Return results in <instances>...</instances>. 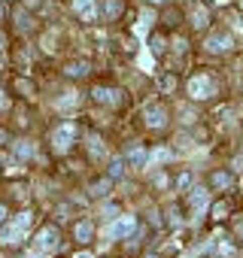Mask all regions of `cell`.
I'll return each instance as SVG.
<instances>
[{
	"instance_id": "6da1fadb",
	"label": "cell",
	"mask_w": 243,
	"mask_h": 258,
	"mask_svg": "<svg viewBox=\"0 0 243 258\" xmlns=\"http://www.w3.org/2000/svg\"><path fill=\"white\" fill-rule=\"evenodd\" d=\"M31 222H34V213H19L4 231H0V243H7V246H13V243H22L25 237H28V228H31Z\"/></svg>"
},
{
	"instance_id": "7a4b0ae2",
	"label": "cell",
	"mask_w": 243,
	"mask_h": 258,
	"mask_svg": "<svg viewBox=\"0 0 243 258\" xmlns=\"http://www.w3.org/2000/svg\"><path fill=\"white\" fill-rule=\"evenodd\" d=\"M216 94H219V85H216V79L210 73H195L189 79V97L192 100H210Z\"/></svg>"
},
{
	"instance_id": "3957f363",
	"label": "cell",
	"mask_w": 243,
	"mask_h": 258,
	"mask_svg": "<svg viewBox=\"0 0 243 258\" xmlns=\"http://www.w3.org/2000/svg\"><path fill=\"white\" fill-rule=\"evenodd\" d=\"M73 140H76V124L73 121H64V124H58L55 131H52V146L58 152H67L73 146Z\"/></svg>"
},
{
	"instance_id": "277c9868",
	"label": "cell",
	"mask_w": 243,
	"mask_h": 258,
	"mask_svg": "<svg viewBox=\"0 0 243 258\" xmlns=\"http://www.w3.org/2000/svg\"><path fill=\"white\" fill-rule=\"evenodd\" d=\"M234 49V37L228 34V31H213L210 37H207V52H213V55H228Z\"/></svg>"
},
{
	"instance_id": "5b68a950",
	"label": "cell",
	"mask_w": 243,
	"mask_h": 258,
	"mask_svg": "<svg viewBox=\"0 0 243 258\" xmlns=\"http://www.w3.org/2000/svg\"><path fill=\"white\" fill-rule=\"evenodd\" d=\"M210 22H213L210 7H207V4H201V0H195L192 10H189V25H192L195 31H207V28H210Z\"/></svg>"
},
{
	"instance_id": "8992f818",
	"label": "cell",
	"mask_w": 243,
	"mask_h": 258,
	"mask_svg": "<svg viewBox=\"0 0 243 258\" xmlns=\"http://www.w3.org/2000/svg\"><path fill=\"white\" fill-rule=\"evenodd\" d=\"M167 106L164 103H146L143 106V121H146V127H164L167 124Z\"/></svg>"
},
{
	"instance_id": "52a82bcc",
	"label": "cell",
	"mask_w": 243,
	"mask_h": 258,
	"mask_svg": "<svg viewBox=\"0 0 243 258\" xmlns=\"http://www.w3.org/2000/svg\"><path fill=\"white\" fill-rule=\"evenodd\" d=\"M58 240H61V234H58L55 225L40 228V234H37V252H40V255H43V252H55V249H58Z\"/></svg>"
},
{
	"instance_id": "ba28073f",
	"label": "cell",
	"mask_w": 243,
	"mask_h": 258,
	"mask_svg": "<svg viewBox=\"0 0 243 258\" xmlns=\"http://www.w3.org/2000/svg\"><path fill=\"white\" fill-rule=\"evenodd\" d=\"M231 185H234V173L225 170V167H219V170H213V173L207 176V188H210V191H228Z\"/></svg>"
},
{
	"instance_id": "9c48e42d",
	"label": "cell",
	"mask_w": 243,
	"mask_h": 258,
	"mask_svg": "<svg viewBox=\"0 0 243 258\" xmlns=\"http://www.w3.org/2000/svg\"><path fill=\"white\" fill-rule=\"evenodd\" d=\"M134 231H137V219H134V216H122V219L112 222L109 237H112V240H125V237H131Z\"/></svg>"
},
{
	"instance_id": "30bf717a",
	"label": "cell",
	"mask_w": 243,
	"mask_h": 258,
	"mask_svg": "<svg viewBox=\"0 0 243 258\" xmlns=\"http://www.w3.org/2000/svg\"><path fill=\"white\" fill-rule=\"evenodd\" d=\"M73 13L88 25V22H97V4H94V0H73Z\"/></svg>"
},
{
	"instance_id": "8fae6325",
	"label": "cell",
	"mask_w": 243,
	"mask_h": 258,
	"mask_svg": "<svg viewBox=\"0 0 243 258\" xmlns=\"http://www.w3.org/2000/svg\"><path fill=\"white\" fill-rule=\"evenodd\" d=\"M91 97H94L97 103H106V106H118L122 100H125L118 88H103V85H100V88H94V91H91Z\"/></svg>"
},
{
	"instance_id": "7c38bea8",
	"label": "cell",
	"mask_w": 243,
	"mask_h": 258,
	"mask_svg": "<svg viewBox=\"0 0 243 258\" xmlns=\"http://www.w3.org/2000/svg\"><path fill=\"white\" fill-rule=\"evenodd\" d=\"M146 161H149V152H146L143 146H131V149L125 152V164H128V167H137V170H140V167H146Z\"/></svg>"
},
{
	"instance_id": "4fadbf2b",
	"label": "cell",
	"mask_w": 243,
	"mask_h": 258,
	"mask_svg": "<svg viewBox=\"0 0 243 258\" xmlns=\"http://www.w3.org/2000/svg\"><path fill=\"white\" fill-rule=\"evenodd\" d=\"M204 201H207V191H204V188H189V198H186V210H189V213H198V210L204 207Z\"/></svg>"
},
{
	"instance_id": "5bb4252c",
	"label": "cell",
	"mask_w": 243,
	"mask_h": 258,
	"mask_svg": "<svg viewBox=\"0 0 243 258\" xmlns=\"http://www.w3.org/2000/svg\"><path fill=\"white\" fill-rule=\"evenodd\" d=\"M125 170H128L125 158H112V161H109V170H106V176H109L112 182H118V179H125Z\"/></svg>"
},
{
	"instance_id": "9a60e30c",
	"label": "cell",
	"mask_w": 243,
	"mask_h": 258,
	"mask_svg": "<svg viewBox=\"0 0 243 258\" xmlns=\"http://www.w3.org/2000/svg\"><path fill=\"white\" fill-rule=\"evenodd\" d=\"M109 188H112V179H109V176H103V179H94L88 191H91L94 198H106V195H109Z\"/></svg>"
},
{
	"instance_id": "2e32d148",
	"label": "cell",
	"mask_w": 243,
	"mask_h": 258,
	"mask_svg": "<svg viewBox=\"0 0 243 258\" xmlns=\"http://www.w3.org/2000/svg\"><path fill=\"white\" fill-rule=\"evenodd\" d=\"M73 234H76V240H79V243H88V240L94 237V225H91V222H76Z\"/></svg>"
},
{
	"instance_id": "e0dca14e",
	"label": "cell",
	"mask_w": 243,
	"mask_h": 258,
	"mask_svg": "<svg viewBox=\"0 0 243 258\" xmlns=\"http://www.w3.org/2000/svg\"><path fill=\"white\" fill-rule=\"evenodd\" d=\"M228 213H231V204H228V201H216V204L210 207V216H213L216 222H222V219H228Z\"/></svg>"
},
{
	"instance_id": "ac0fdd59",
	"label": "cell",
	"mask_w": 243,
	"mask_h": 258,
	"mask_svg": "<svg viewBox=\"0 0 243 258\" xmlns=\"http://www.w3.org/2000/svg\"><path fill=\"white\" fill-rule=\"evenodd\" d=\"M67 76H73V79H79V76H85L88 73V61H73V64H67V70H64Z\"/></svg>"
},
{
	"instance_id": "d6986e66",
	"label": "cell",
	"mask_w": 243,
	"mask_h": 258,
	"mask_svg": "<svg viewBox=\"0 0 243 258\" xmlns=\"http://www.w3.org/2000/svg\"><path fill=\"white\" fill-rule=\"evenodd\" d=\"M149 49H152V55H164V49H167V40H164L161 34H152V37H149Z\"/></svg>"
},
{
	"instance_id": "ffe728a7",
	"label": "cell",
	"mask_w": 243,
	"mask_h": 258,
	"mask_svg": "<svg viewBox=\"0 0 243 258\" xmlns=\"http://www.w3.org/2000/svg\"><path fill=\"white\" fill-rule=\"evenodd\" d=\"M118 13H122V0H106L103 4V16L106 19H118Z\"/></svg>"
},
{
	"instance_id": "44dd1931",
	"label": "cell",
	"mask_w": 243,
	"mask_h": 258,
	"mask_svg": "<svg viewBox=\"0 0 243 258\" xmlns=\"http://www.w3.org/2000/svg\"><path fill=\"white\" fill-rule=\"evenodd\" d=\"M176 88V76L173 73H164L161 76V91H173Z\"/></svg>"
},
{
	"instance_id": "7402d4cb",
	"label": "cell",
	"mask_w": 243,
	"mask_h": 258,
	"mask_svg": "<svg viewBox=\"0 0 243 258\" xmlns=\"http://www.w3.org/2000/svg\"><path fill=\"white\" fill-rule=\"evenodd\" d=\"M16 152H19V158H31V155H34V146H31L28 140H22V143L16 146Z\"/></svg>"
},
{
	"instance_id": "603a6c76",
	"label": "cell",
	"mask_w": 243,
	"mask_h": 258,
	"mask_svg": "<svg viewBox=\"0 0 243 258\" xmlns=\"http://www.w3.org/2000/svg\"><path fill=\"white\" fill-rule=\"evenodd\" d=\"M189 182H192V173L183 170V173L176 176V188H179V191H189Z\"/></svg>"
},
{
	"instance_id": "cb8c5ba5",
	"label": "cell",
	"mask_w": 243,
	"mask_h": 258,
	"mask_svg": "<svg viewBox=\"0 0 243 258\" xmlns=\"http://www.w3.org/2000/svg\"><path fill=\"white\" fill-rule=\"evenodd\" d=\"M164 213H167V225H179V222H183V216H179V207H167Z\"/></svg>"
},
{
	"instance_id": "d4e9b609",
	"label": "cell",
	"mask_w": 243,
	"mask_h": 258,
	"mask_svg": "<svg viewBox=\"0 0 243 258\" xmlns=\"http://www.w3.org/2000/svg\"><path fill=\"white\" fill-rule=\"evenodd\" d=\"M88 146H91V155H94V158H100V155H103V143H100V137H91V140H88Z\"/></svg>"
},
{
	"instance_id": "484cf974",
	"label": "cell",
	"mask_w": 243,
	"mask_h": 258,
	"mask_svg": "<svg viewBox=\"0 0 243 258\" xmlns=\"http://www.w3.org/2000/svg\"><path fill=\"white\" fill-rule=\"evenodd\" d=\"M234 240H237V243H243V219H237V222H234Z\"/></svg>"
},
{
	"instance_id": "4316f807",
	"label": "cell",
	"mask_w": 243,
	"mask_h": 258,
	"mask_svg": "<svg viewBox=\"0 0 243 258\" xmlns=\"http://www.w3.org/2000/svg\"><path fill=\"white\" fill-rule=\"evenodd\" d=\"M19 88H22V91H25V94H28V97H31V94H34V88H31V82H28V79H19Z\"/></svg>"
},
{
	"instance_id": "83f0119b",
	"label": "cell",
	"mask_w": 243,
	"mask_h": 258,
	"mask_svg": "<svg viewBox=\"0 0 243 258\" xmlns=\"http://www.w3.org/2000/svg\"><path fill=\"white\" fill-rule=\"evenodd\" d=\"M73 258H91V252H76Z\"/></svg>"
},
{
	"instance_id": "f1b7e54d",
	"label": "cell",
	"mask_w": 243,
	"mask_h": 258,
	"mask_svg": "<svg viewBox=\"0 0 243 258\" xmlns=\"http://www.w3.org/2000/svg\"><path fill=\"white\" fill-rule=\"evenodd\" d=\"M0 222H7V207H0Z\"/></svg>"
},
{
	"instance_id": "f546056e",
	"label": "cell",
	"mask_w": 243,
	"mask_h": 258,
	"mask_svg": "<svg viewBox=\"0 0 243 258\" xmlns=\"http://www.w3.org/2000/svg\"><path fill=\"white\" fill-rule=\"evenodd\" d=\"M7 106V97H4V91H0V109H4Z\"/></svg>"
},
{
	"instance_id": "4dcf8cb0",
	"label": "cell",
	"mask_w": 243,
	"mask_h": 258,
	"mask_svg": "<svg viewBox=\"0 0 243 258\" xmlns=\"http://www.w3.org/2000/svg\"><path fill=\"white\" fill-rule=\"evenodd\" d=\"M0 143H7V131H0Z\"/></svg>"
},
{
	"instance_id": "1f68e13d",
	"label": "cell",
	"mask_w": 243,
	"mask_h": 258,
	"mask_svg": "<svg viewBox=\"0 0 243 258\" xmlns=\"http://www.w3.org/2000/svg\"><path fill=\"white\" fill-rule=\"evenodd\" d=\"M25 4H28V7H37V0H25Z\"/></svg>"
},
{
	"instance_id": "d6a6232c",
	"label": "cell",
	"mask_w": 243,
	"mask_h": 258,
	"mask_svg": "<svg viewBox=\"0 0 243 258\" xmlns=\"http://www.w3.org/2000/svg\"><path fill=\"white\" fill-rule=\"evenodd\" d=\"M37 255H40V252H31V255H25V258H37Z\"/></svg>"
},
{
	"instance_id": "836d02e7",
	"label": "cell",
	"mask_w": 243,
	"mask_h": 258,
	"mask_svg": "<svg viewBox=\"0 0 243 258\" xmlns=\"http://www.w3.org/2000/svg\"><path fill=\"white\" fill-rule=\"evenodd\" d=\"M149 4H164V0H149Z\"/></svg>"
},
{
	"instance_id": "e575fe53",
	"label": "cell",
	"mask_w": 243,
	"mask_h": 258,
	"mask_svg": "<svg viewBox=\"0 0 243 258\" xmlns=\"http://www.w3.org/2000/svg\"><path fill=\"white\" fill-rule=\"evenodd\" d=\"M0 19H4V7H0Z\"/></svg>"
},
{
	"instance_id": "d590c367",
	"label": "cell",
	"mask_w": 243,
	"mask_h": 258,
	"mask_svg": "<svg viewBox=\"0 0 243 258\" xmlns=\"http://www.w3.org/2000/svg\"><path fill=\"white\" fill-rule=\"evenodd\" d=\"M0 46H4V40H0Z\"/></svg>"
},
{
	"instance_id": "8d00e7d4",
	"label": "cell",
	"mask_w": 243,
	"mask_h": 258,
	"mask_svg": "<svg viewBox=\"0 0 243 258\" xmlns=\"http://www.w3.org/2000/svg\"><path fill=\"white\" fill-rule=\"evenodd\" d=\"M149 258H152V255H149Z\"/></svg>"
}]
</instances>
